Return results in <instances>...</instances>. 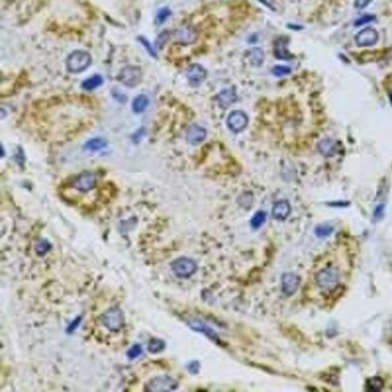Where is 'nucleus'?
Returning a JSON list of instances; mask_svg holds the SVG:
<instances>
[{
	"label": "nucleus",
	"instance_id": "obj_1",
	"mask_svg": "<svg viewBox=\"0 0 392 392\" xmlns=\"http://www.w3.org/2000/svg\"><path fill=\"white\" fill-rule=\"evenodd\" d=\"M315 282L318 288L324 290H334L338 286L339 282H340V272L338 268L333 267V266H327L324 269L318 272L316 276H315Z\"/></svg>",
	"mask_w": 392,
	"mask_h": 392
},
{
	"label": "nucleus",
	"instance_id": "obj_2",
	"mask_svg": "<svg viewBox=\"0 0 392 392\" xmlns=\"http://www.w3.org/2000/svg\"><path fill=\"white\" fill-rule=\"evenodd\" d=\"M102 324L111 332H118L124 326V314L118 306H112L103 312L100 318Z\"/></svg>",
	"mask_w": 392,
	"mask_h": 392
},
{
	"label": "nucleus",
	"instance_id": "obj_3",
	"mask_svg": "<svg viewBox=\"0 0 392 392\" xmlns=\"http://www.w3.org/2000/svg\"><path fill=\"white\" fill-rule=\"evenodd\" d=\"M90 63H92V57L88 52L78 50L69 54L68 60H66V68L72 74H78L88 68Z\"/></svg>",
	"mask_w": 392,
	"mask_h": 392
},
{
	"label": "nucleus",
	"instance_id": "obj_4",
	"mask_svg": "<svg viewBox=\"0 0 392 392\" xmlns=\"http://www.w3.org/2000/svg\"><path fill=\"white\" fill-rule=\"evenodd\" d=\"M170 267L172 273L178 278H181V279H187V278L192 276L197 272L198 268L197 263L193 261L192 258H188V257L176 258L175 261L172 262Z\"/></svg>",
	"mask_w": 392,
	"mask_h": 392
},
{
	"label": "nucleus",
	"instance_id": "obj_5",
	"mask_svg": "<svg viewBox=\"0 0 392 392\" xmlns=\"http://www.w3.org/2000/svg\"><path fill=\"white\" fill-rule=\"evenodd\" d=\"M179 384H178L176 380L168 376H160L152 378L145 385V390L148 392H169L176 390Z\"/></svg>",
	"mask_w": 392,
	"mask_h": 392
},
{
	"label": "nucleus",
	"instance_id": "obj_6",
	"mask_svg": "<svg viewBox=\"0 0 392 392\" xmlns=\"http://www.w3.org/2000/svg\"><path fill=\"white\" fill-rule=\"evenodd\" d=\"M142 78V72L139 66H128L122 69L121 74L118 76V80L124 84L126 87H136Z\"/></svg>",
	"mask_w": 392,
	"mask_h": 392
},
{
	"label": "nucleus",
	"instance_id": "obj_7",
	"mask_svg": "<svg viewBox=\"0 0 392 392\" xmlns=\"http://www.w3.org/2000/svg\"><path fill=\"white\" fill-rule=\"evenodd\" d=\"M248 117L244 111L234 110L227 117V126L233 133H240L248 127Z\"/></svg>",
	"mask_w": 392,
	"mask_h": 392
},
{
	"label": "nucleus",
	"instance_id": "obj_8",
	"mask_svg": "<svg viewBox=\"0 0 392 392\" xmlns=\"http://www.w3.org/2000/svg\"><path fill=\"white\" fill-rule=\"evenodd\" d=\"M96 182V175L90 172H84L82 174L78 175V176L74 180L72 187H74L75 190H78V192L86 193V192H90V190L94 188Z\"/></svg>",
	"mask_w": 392,
	"mask_h": 392
},
{
	"label": "nucleus",
	"instance_id": "obj_9",
	"mask_svg": "<svg viewBox=\"0 0 392 392\" xmlns=\"http://www.w3.org/2000/svg\"><path fill=\"white\" fill-rule=\"evenodd\" d=\"M379 34L374 28H364L358 32L355 36V42L360 48H370L378 42Z\"/></svg>",
	"mask_w": 392,
	"mask_h": 392
},
{
	"label": "nucleus",
	"instance_id": "obj_10",
	"mask_svg": "<svg viewBox=\"0 0 392 392\" xmlns=\"http://www.w3.org/2000/svg\"><path fill=\"white\" fill-rule=\"evenodd\" d=\"M186 322L193 330L203 333V334H206V337H209L212 340L216 342V343H220V339H218V336L216 334L215 330H214L210 326H208V324L204 322V321H202L200 318H186Z\"/></svg>",
	"mask_w": 392,
	"mask_h": 392
},
{
	"label": "nucleus",
	"instance_id": "obj_11",
	"mask_svg": "<svg viewBox=\"0 0 392 392\" xmlns=\"http://www.w3.org/2000/svg\"><path fill=\"white\" fill-rule=\"evenodd\" d=\"M186 75H187V80H188V82L191 84V86L197 87L206 80L208 72L203 66H200V64H192V66L187 69Z\"/></svg>",
	"mask_w": 392,
	"mask_h": 392
},
{
	"label": "nucleus",
	"instance_id": "obj_12",
	"mask_svg": "<svg viewBox=\"0 0 392 392\" xmlns=\"http://www.w3.org/2000/svg\"><path fill=\"white\" fill-rule=\"evenodd\" d=\"M300 286V276L294 273H285L282 278V290L286 296H292Z\"/></svg>",
	"mask_w": 392,
	"mask_h": 392
},
{
	"label": "nucleus",
	"instance_id": "obj_13",
	"mask_svg": "<svg viewBox=\"0 0 392 392\" xmlns=\"http://www.w3.org/2000/svg\"><path fill=\"white\" fill-rule=\"evenodd\" d=\"M206 138V128L200 127L198 124H192L190 126V128L187 130L186 134V139L190 144L196 146L200 145L204 142Z\"/></svg>",
	"mask_w": 392,
	"mask_h": 392
},
{
	"label": "nucleus",
	"instance_id": "obj_14",
	"mask_svg": "<svg viewBox=\"0 0 392 392\" xmlns=\"http://www.w3.org/2000/svg\"><path fill=\"white\" fill-rule=\"evenodd\" d=\"M175 38L176 40L184 45H190V44L194 42L197 39V32L194 30V28L186 26V27L180 28L179 30L175 32Z\"/></svg>",
	"mask_w": 392,
	"mask_h": 392
},
{
	"label": "nucleus",
	"instance_id": "obj_15",
	"mask_svg": "<svg viewBox=\"0 0 392 392\" xmlns=\"http://www.w3.org/2000/svg\"><path fill=\"white\" fill-rule=\"evenodd\" d=\"M291 214V206L288 200L276 202L272 209V215L278 221H284L288 218Z\"/></svg>",
	"mask_w": 392,
	"mask_h": 392
},
{
	"label": "nucleus",
	"instance_id": "obj_16",
	"mask_svg": "<svg viewBox=\"0 0 392 392\" xmlns=\"http://www.w3.org/2000/svg\"><path fill=\"white\" fill-rule=\"evenodd\" d=\"M216 99H218V103L222 109H227L230 105L236 103V99H238V96H236V90L234 88H226L218 93Z\"/></svg>",
	"mask_w": 392,
	"mask_h": 392
},
{
	"label": "nucleus",
	"instance_id": "obj_17",
	"mask_svg": "<svg viewBox=\"0 0 392 392\" xmlns=\"http://www.w3.org/2000/svg\"><path fill=\"white\" fill-rule=\"evenodd\" d=\"M318 150L324 157H330L337 152V142L332 139H324L318 142Z\"/></svg>",
	"mask_w": 392,
	"mask_h": 392
},
{
	"label": "nucleus",
	"instance_id": "obj_18",
	"mask_svg": "<svg viewBox=\"0 0 392 392\" xmlns=\"http://www.w3.org/2000/svg\"><path fill=\"white\" fill-rule=\"evenodd\" d=\"M246 57L251 66H261L263 62H264V52L260 48H254L248 50L246 52Z\"/></svg>",
	"mask_w": 392,
	"mask_h": 392
},
{
	"label": "nucleus",
	"instance_id": "obj_19",
	"mask_svg": "<svg viewBox=\"0 0 392 392\" xmlns=\"http://www.w3.org/2000/svg\"><path fill=\"white\" fill-rule=\"evenodd\" d=\"M286 44H288V40L284 39V38H280L276 42V46H274V54H276V57L279 58V60H291L292 56L288 54V48H286Z\"/></svg>",
	"mask_w": 392,
	"mask_h": 392
},
{
	"label": "nucleus",
	"instance_id": "obj_20",
	"mask_svg": "<svg viewBox=\"0 0 392 392\" xmlns=\"http://www.w3.org/2000/svg\"><path fill=\"white\" fill-rule=\"evenodd\" d=\"M108 146V142L103 138H94V139H90L88 142H86L84 146V148L86 151H90V152H96L99 150H102V148H106Z\"/></svg>",
	"mask_w": 392,
	"mask_h": 392
},
{
	"label": "nucleus",
	"instance_id": "obj_21",
	"mask_svg": "<svg viewBox=\"0 0 392 392\" xmlns=\"http://www.w3.org/2000/svg\"><path fill=\"white\" fill-rule=\"evenodd\" d=\"M148 98L145 94H140L136 96V99L133 100V104H132V108H133V111L136 114H142L146 110V108L148 106Z\"/></svg>",
	"mask_w": 392,
	"mask_h": 392
},
{
	"label": "nucleus",
	"instance_id": "obj_22",
	"mask_svg": "<svg viewBox=\"0 0 392 392\" xmlns=\"http://www.w3.org/2000/svg\"><path fill=\"white\" fill-rule=\"evenodd\" d=\"M103 82H104V80L100 75H93V76H90V78H87V80H84L82 84H81V87L86 90H93L98 88L99 86H102Z\"/></svg>",
	"mask_w": 392,
	"mask_h": 392
},
{
	"label": "nucleus",
	"instance_id": "obj_23",
	"mask_svg": "<svg viewBox=\"0 0 392 392\" xmlns=\"http://www.w3.org/2000/svg\"><path fill=\"white\" fill-rule=\"evenodd\" d=\"M164 348L166 343L160 338H151L148 345V350L150 354H160V351L164 350Z\"/></svg>",
	"mask_w": 392,
	"mask_h": 392
},
{
	"label": "nucleus",
	"instance_id": "obj_24",
	"mask_svg": "<svg viewBox=\"0 0 392 392\" xmlns=\"http://www.w3.org/2000/svg\"><path fill=\"white\" fill-rule=\"evenodd\" d=\"M266 220H267V212H262L261 210V212H257L252 216V218H251L250 221V224L254 230H258L260 227L263 226V224H264Z\"/></svg>",
	"mask_w": 392,
	"mask_h": 392
},
{
	"label": "nucleus",
	"instance_id": "obj_25",
	"mask_svg": "<svg viewBox=\"0 0 392 392\" xmlns=\"http://www.w3.org/2000/svg\"><path fill=\"white\" fill-rule=\"evenodd\" d=\"M51 242L46 240V239H42V240L38 242L36 245H35V251H36L38 256H44V254H46L51 250Z\"/></svg>",
	"mask_w": 392,
	"mask_h": 392
},
{
	"label": "nucleus",
	"instance_id": "obj_26",
	"mask_svg": "<svg viewBox=\"0 0 392 392\" xmlns=\"http://www.w3.org/2000/svg\"><path fill=\"white\" fill-rule=\"evenodd\" d=\"M332 232H333V227L327 224H318V226L315 228V234H316L318 238H324V236H330Z\"/></svg>",
	"mask_w": 392,
	"mask_h": 392
},
{
	"label": "nucleus",
	"instance_id": "obj_27",
	"mask_svg": "<svg viewBox=\"0 0 392 392\" xmlns=\"http://www.w3.org/2000/svg\"><path fill=\"white\" fill-rule=\"evenodd\" d=\"M382 386H384V382H382V379L378 378V376L372 378L367 382V390L370 391H380Z\"/></svg>",
	"mask_w": 392,
	"mask_h": 392
},
{
	"label": "nucleus",
	"instance_id": "obj_28",
	"mask_svg": "<svg viewBox=\"0 0 392 392\" xmlns=\"http://www.w3.org/2000/svg\"><path fill=\"white\" fill-rule=\"evenodd\" d=\"M140 355H142V346L140 344L132 345V346L127 351V358L130 360L138 358Z\"/></svg>",
	"mask_w": 392,
	"mask_h": 392
},
{
	"label": "nucleus",
	"instance_id": "obj_29",
	"mask_svg": "<svg viewBox=\"0 0 392 392\" xmlns=\"http://www.w3.org/2000/svg\"><path fill=\"white\" fill-rule=\"evenodd\" d=\"M291 72H292L291 68H288V66H274L273 70H272V72H273L276 76H278V78H282V76L291 74Z\"/></svg>",
	"mask_w": 392,
	"mask_h": 392
},
{
	"label": "nucleus",
	"instance_id": "obj_30",
	"mask_svg": "<svg viewBox=\"0 0 392 392\" xmlns=\"http://www.w3.org/2000/svg\"><path fill=\"white\" fill-rule=\"evenodd\" d=\"M172 14V11L169 10L168 8H160L158 11V14H157V17H156V21L158 24H162V23L166 22V20L168 18L169 16Z\"/></svg>",
	"mask_w": 392,
	"mask_h": 392
},
{
	"label": "nucleus",
	"instance_id": "obj_31",
	"mask_svg": "<svg viewBox=\"0 0 392 392\" xmlns=\"http://www.w3.org/2000/svg\"><path fill=\"white\" fill-rule=\"evenodd\" d=\"M138 40H139V42H142V46H144V48H145L146 50H148V54H150L152 56V57H154V58H157V54H156V51H154V48H152V46H151V44H150V42H148V40H146V39H145V38H144V36H139V38H138Z\"/></svg>",
	"mask_w": 392,
	"mask_h": 392
},
{
	"label": "nucleus",
	"instance_id": "obj_32",
	"mask_svg": "<svg viewBox=\"0 0 392 392\" xmlns=\"http://www.w3.org/2000/svg\"><path fill=\"white\" fill-rule=\"evenodd\" d=\"M374 20H376V16H373V14H364V16L360 17L358 21L355 22V26L356 27H360V26H364L370 22H373Z\"/></svg>",
	"mask_w": 392,
	"mask_h": 392
},
{
	"label": "nucleus",
	"instance_id": "obj_33",
	"mask_svg": "<svg viewBox=\"0 0 392 392\" xmlns=\"http://www.w3.org/2000/svg\"><path fill=\"white\" fill-rule=\"evenodd\" d=\"M200 364L198 361H192L187 364V370H188L191 374H193V376L200 373Z\"/></svg>",
	"mask_w": 392,
	"mask_h": 392
},
{
	"label": "nucleus",
	"instance_id": "obj_34",
	"mask_svg": "<svg viewBox=\"0 0 392 392\" xmlns=\"http://www.w3.org/2000/svg\"><path fill=\"white\" fill-rule=\"evenodd\" d=\"M169 39V32L168 30H164L162 32V33L160 34V36L157 38V48H163V45H164L166 40Z\"/></svg>",
	"mask_w": 392,
	"mask_h": 392
},
{
	"label": "nucleus",
	"instance_id": "obj_35",
	"mask_svg": "<svg viewBox=\"0 0 392 392\" xmlns=\"http://www.w3.org/2000/svg\"><path fill=\"white\" fill-rule=\"evenodd\" d=\"M81 316H78L76 318H74V321H72V324H69L68 326V328H66V333H68V334H72V332H74V330L78 328V326H80V324H81Z\"/></svg>",
	"mask_w": 392,
	"mask_h": 392
},
{
	"label": "nucleus",
	"instance_id": "obj_36",
	"mask_svg": "<svg viewBox=\"0 0 392 392\" xmlns=\"http://www.w3.org/2000/svg\"><path fill=\"white\" fill-rule=\"evenodd\" d=\"M384 216V204H380L376 208V210H374V218H376V220H380V218Z\"/></svg>",
	"mask_w": 392,
	"mask_h": 392
},
{
	"label": "nucleus",
	"instance_id": "obj_37",
	"mask_svg": "<svg viewBox=\"0 0 392 392\" xmlns=\"http://www.w3.org/2000/svg\"><path fill=\"white\" fill-rule=\"evenodd\" d=\"M372 2V0H355V8H358L361 10V8H367Z\"/></svg>",
	"mask_w": 392,
	"mask_h": 392
},
{
	"label": "nucleus",
	"instance_id": "obj_38",
	"mask_svg": "<svg viewBox=\"0 0 392 392\" xmlns=\"http://www.w3.org/2000/svg\"><path fill=\"white\" fill-rule=\"evenodd\" d=\"M5 156V152H4V146L2 145V157Z\"/></svg>",
	"mask_w": 392,
	"mask_h": 392
},
{
	"label": "nucleus",
	"instance_id": "obj_39",
	"mask_svg": "<svg viewBox=\"0 0 392 392\" xmlns=\"http://www.w3.org/2000/svg\"><path fill=\"white\" fill-rule=\"evenodd\" d=\"M388 96H390V100H391V103H392V90H391L390 94H388Z\"/></svg>",
	"mask_w": 392,
	"mask_h": 392
}]
</instances>
